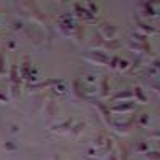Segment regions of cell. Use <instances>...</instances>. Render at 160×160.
Wrapping results in <instances>:
<instances>
[{
    "label": "cell",
    "mask_w": 160,
    "mask_h": 160,
    "mask_svg": "<svg viewBox=\"0 0 160 160\" xmlns=\"http://www.w3.org/2000/svg\"><path fill=\"white\" fill-rule=\"evenodd\" d=\"M72 125H74L72 118H66L64 122L53 125V127L50 128V131H51V133H59V135H62V133H68V135H69V131H71Z\"/></svg>",
    "instance_id": "8992f818"
},
{
    "label": "cell",
    "mask_w": 160,
    "mask_h": 160,
    "mask_svg": "<svg viewBox=\"0 0 160 160\" xmlns=\"http://www.w3.org/2000/svg\"><path fill=\"white\" fill-rule=\"evenodd\" d=\"M115 34H117V28L111 22H104L99 26V35L104 38V40H112L115 38Z\"/></svg>",
    "instance_id": "5b68a950"
},
{
    "label": "cell",
    "mask_w": 160,
    "mask_h": 160,
    "mask_svg": "<svg viewBox=\"0 0 160 160\" xmlns=\"http://www.w3.org/2000/svg\"><path fill=\"white\" fill-rule=\"evenodd\" d=\"M55 111H56L55 102H53V101H48V102L45 104V115H47V117H53V115H55Z\"/></svg>",
    "instance_id": "44dd1931"
},
{
    "label": "cell",
    "mask_w": 160,
    "mask_h": 160,
    "mask_svg": "<svg viewBox=\"0 0 160 160\" xmlns=\"http://www.w3.org/2000/svg\"><path fill=\"white\" fill-rule=\"evenodd\" d=\"M118 160H130V154H128V149L127 146H122L118 151Z\"/></svg>",
    "instance_id": "7402d4cb"
},
{
    "label": "cell",
    "mask_w": 160,
    "mask_h": 160,
    "mask_svg": "<svg viewBox=\"0 0 160 160\" xmlns=\"http://www.w3.org/2000/svg\"><path fill=\"white\" fill-rule=\"evenodd\" d=\"M130 68H131V64H130V61H128V59H122V58H118L117 71H122V72H125V71H128Z\"/></svg>",
    "instance_id": "ffe728a7"
},
{
    "label": "cell",
    "mask_w": 160,
    "mask_h": 160,
    "mask_svg": "<svg viewBox=\"0 0 160 160\" xmlns=\"http://www.w3.org/2000/svg\"><path fill=\"white\" fill-rule=\"evenodd\" d=\"M83 59H87L88 62L95 64V66H108L109 64V56L102 50H91L90 53H87L83 56Z\"/></svg>",
    "instance_id": "3957f363"
},
{
    "label": "cell",
    "mask_w": 160,
    "mask_h": 160,
    "mask_svg": "<svg viewBox=\"0 0 160 160\" xmlns=\"http://www.w3.org/2000/svg\"><path fill=\"white\" fill-rule=\"evenodd\" d=\"M136 29H138V34H142L146 37H148L149 34H157V29L155 28H152V26L146 24L142 21H138V19H136Z\"/></svg>",
    "instance_id": "30bf717a"
},
{
    "label": "cell",
    "mask_w": 160,
    "mask_h": 160,
    "mask_svg": "<svg viewBox=\"0 0 160 160\" xmlns=\"http://www.w3.org/2000/svg\"><path fill=\"white\" fill-rule=\"evenodd\" d=\"M148 149H149L148 141H141V142L138 144V148H136V151H138V152H148Z\"/></svg>",
    "instance_id": "603a6c76"
},
{
    "label": "cell",
    "mask_w": 160,
    "mask_h": 160,
    "mask_svg": "<svg viewBox=\"0 0 160 160\" xmlns=\"http://www.w3.org/2000/svg\"><path fill=\"white\" fill-rule=\"evenodd\" d=\"M5 74V56L3 53H0V77Z\"/></svg>",
    "instance_id": "cb8c5ba5"
},
{
    "label": "cell",
    "mask_w": 160,
    "mask_h": 160,
    "mask_svg": "<svg viewBox=\"0 0 160 160\" xmlns=\"http://www.w3.org/2000/svg\"><path fill=\"white\" fill-rule=\"evenodd\" d=\"M96 104V109L99 111V115H101V118L104 120V123H112V120H111V111H109V104H104V102H101V101H96L95 102Z\"/></svg>",
    "instance_id": "52a82bcc"
},
{
    "label": "cell",
    "mask_w": 160,
    "mask_h": 160,
    "mask_svg": "<svg viewBox=\"0 0 160 160\" xmlns=\"http://www.w3.org/2000/svg\"><path fill=\"white\" fill-rule=\"evenodd\" d=\"M106 139H108V136L104 135V133H99L98 136H95V139H93V149H96V151H99V149H102V146L106 144Z\"/></svg>",
    "instance_id": "9a60e30c"
},
{
    "label": "cell",
    "mask_w": 160,
    "mask_h": 160,
    "mask_svg": "<svg viewBox=\"0 0 160 160\" xmlns=\"http://www.w3.org/2000/svg\"><path fill=\"white\" fill-rule=\"evenodd\" d=\"M75 21H74V15L72 13H64L58 18V29L64 37H71L75 28Z\"/></svg>",
    "instance_id": "6da1fadb"
},
{
    "label": "cell",
    "mask_w": 160,
    "mask_h": 160,
    "mask_svg": "<svg viewBox=\"0 0 160 160\" xmlns=\"http://www.w3.org/2000/svg\"><path fill=\"white\" fill-rule=\"evenodd\" d=\"M19 83H21V78H19L18 66L13 64L10 68V72H8V85H10V91H11L13 99L18 98V95H19Z\"/></svg>",
    "instance_id": "7a4b0ae2"
},
{
    "label": "cell",
    "mask_w": 160,
    "mask_h": 160,
    "mask_svg": "<svg viewBox=\"0 0 160 160\" xmlns=\"http://www.w3.org/2000/svg\"><path fill=\"white\" fill-rule=\"evenodd\" d=\"M133 98H135L138 102H141V104L148 102V98L144 96V93H142V90H141L139 87H136V88H135V91H133Z\"/></svg>",
    "instance_id": "d6986e66"
},
{
    "label": "cell",
    "mask_w": 160,
    "mask_h": 160,
    "mask_svg": "<svg viewBox=\"0 0 160 160\" xmlns=\"http://www.w3.org/2000/svg\"><path fill=\"white\" fill-rule=\"evenodd\" d=\"M117 64H118V56L109 58V64H108V66H109L111 69H114V71H115V69H117Z\"/></svg>",
    "instance_id": "d4e9b609"
},
{
    "label": "cell",
    "mask_w": 160,
    "mask_h": 160,
    "mask_svg": "<svg viewBox=\"0 0 160 160\" xmlns=\"http://www.w3.org/2000/svg\"><path fill=\"white\" fill-rule=\"evenodd\" d=\"M72 93L78 98V99H88V95L83 91V88L80 87V80H74V83H72Z\"/></svg>",
    "instance_id": "8fae6325"
},
{
    "label": "cell",
    "mask_w": 160,
    "mask_h": 160,
    "mask_svg": "<svg viewBox=\"0 0 160 160\" xmlns=\"http://www.w3.org/2000/svg\"><path fill=\"white\" fill-rule=\"evenodd\" d=\"M3 149H7V151H16V144L11 142V141H7L3 144Z\"/></svg>",
    "instance_id": "4316f807"
},
{
    "label": "cell",
    "mask_w": 160,
    "mask_h": 160,
    "mask_svg": "<svg viewBox=\"0 0 160 160\" xmlns=\"http://www.w3.org/2000/svg\"><path fill=\"white\" fill-rule=\"evenodd\" d=\"M98 160H104V158H98Z\"/></svg>",
    "instance_id": "1f68e13d"
},
{
    "label": "cell",
    "mask_w": 160,
    "mask_h": 160,
    "mask_svg": "<svg viewBox=\"0 0 160 160\" xmlns=\"http://www.w3.org/2000/svg\"><path fill=\"white\" fill-rule=\"evenodd\" d=\"M130 50L133 51H136V53H144V55H148V53L151 51V47L148 42H144V43H139V42H135V43H130Z\"/></svg>",
    "instance_id": "7c38bea8"
},
{
    "label": "cell",
    "mask_w": 160,
    "mask_h": 160,
    "mask_svg": "<svg viewBox=\"0 0 160 160\" xmlns=\"http://www.w3.org/2000/svg\"><path fill=\"white\" fill-rule=\"evenodd\" d=\"M112 102H127V101H131L133 99V91L131 90H123V91H118L111 98Z\"/></svg>",
    "instance_id": "9c48e42d"
},
{
    "label": "cell",
    "mask_w": 160,
    "mask_h": 160,
    "mask_svg": "<svg viewBox=\"0 0 160 160\" xmlns=\"http://www.w3.org/2000/svg\"><path fill=\"white\" fill-rule=\"evenodd\" d=\"M135 108L136 106L133 102L127 101V102H115V104L109 106V111H111V114H128V112L135 111Z\"/></svg>",
    "instance_id": "277c9868"
},
{
    "label": "cell",
    "mask_w": 160,
    "mask_h": 160,
    "mask_svg": "<svg viewBox=\"0 0 160 160\" xmlns=\"http://www.w3.org/2000/svg\"><path fill=\"white\" fill-rule=\"evenodd\" d=\"M112 128L115 130V133H118V135H128V133L131 131V125H133V120H128V122H112L111 123Z\"/></svg>",
    "instance_id": "ba28073f"
},
{
    "label": "cell",
    "mask_w": 160,
    "mask_h": 160,
    "mask_svg": "<svg viewBox=\"0 0 160 160\" xmlns=\"http://www.w3.org/2000/svg\"><path fill=\"white\" fill-rule=\"evenodd\" d=\"M146 154H148V155H146V157H148V160H158V152H146Z\"/></svg>",
    "instance_id": "83f0119b"
},
{
    "label": "cell",
    "mask_w": 160,
    "mask_h": 160,
    "mask_svg": "<svg viewBox=\"0 0 160 160\" xmlns=\"http://www.w3.org/2000/svg\"><path fill=\"white\" fill-rule=\"evenodd\" d=\"M53 160H62V158H61V157H58V155H56V157H53Z\"/></svg>",
    "instance_id": "4dcf8cb0"
},
{
    "label": "cell",
    "mask_w": 160,
    "mask_h": 160,
    "mask_svg": "<svg viewBox=\"0 0 160 160\" xmlns=\"http://www.w3.org/2000/svg\"><path fill=\"white\" fill-rule=\"evenodd\" d=\"M149 123V115L148 114H141V117H139V125H148Z\"/></svg>",
    "instance_id": "484cf974"
},
{
    "label": "cell",
    "mask_w": 160,
    "mask_h": 160,
    "mask_svg": "<svg viewBox=\"0 0 160 160\" xmlns=\"http://www.w3.org/2000/svg\"><path fill=\"white\" fill-rule=\"evenodd\" d=\"M51 90H55V93H58V95H64L66 90H68L66 80H62V78H56V82H55V85H53Z\"/></svg>",
    "instance_id": "2e32d148"
},
{
    "label": "cell",
    "mask_w": 160,
    "mask_h": 160,
    "mask_svg": "<svg viewBox=\"0 0 160 160\" xmlns=\"http://www.w3.org/2000/svg\"><path fill=\"white\" fill-rule=\"evenodd\" d=\"M99 90H101V96L108 98L111 93V87H109V75H102L101 77V83H99Z\"/></svg>",
    "instance_id": "4fadbf2b"
},
{
    "label": "cell",
    "mask_w": 160,
    "mask_h": 160,
    "mask_svg": "<svg viewBox=\"0 0 160 160\" xmlns=\"http://www.w3.org/2000/svg\"><path fill=\"white\" fill-rule=\"evenodd\" d=\"M101 48L109 50V51H115V50H118V48H120V43H118V40H117V38H112V40H104V43H102V47H101Z\"/></svg>",
    "instance_id": "e0dca14e"
},
{
    "label": "cell",
    "mask_w": 160,
    "mask_h": 160,
    "mask_svg": "<svg viewBox=\"0 0 160 160\" xmlns=\"http://www.w3.org/2000/svg\"><path fill=\"white\" fill-rule=\"evenodd\" d=\"M83 128H85V123H83V122L75 123V125H72V128H71V131H69V135H71L72 138H78V135L83 131Z\"/></svg>",
    "instance_id": "ac0fdd59"
},
{
    "label": "cell",
    "mask_w": 160,
    "mask_h": 160,
    "mask_svg": "<svg viewBox=\"0 0 160 160\" xmlns=\"http://www.w3.org/2000/svg\"><path fill=\"white\" fill-rule=\"evenodd\" d=\"M155 7H157V3H142L141 15H142V16H155V15H157Z\"/></svg>",
    "instance_id": "5bb4252c"
},
{
    "label": "cell",
    "mask_w": 160,
    "mask_h": 160,
    "mask_svg": "<svg viewBox=\"0 0 160 160\" xmlns=\"http://www.w3.org/2000/svg\"><path fill=\"white\" fill-rule=\"evenodd\" d=\"M87 82L93 83V82H95V75H87Z\"/></svg>",
    "instance_id": "f546056e"
},
{
    "label": "cell",
    "mask_w": 160,
    "mask_h": 160,
    "mask_svg": "<svg viewBox=\"0 0 160 160\" xmlns=\"http://www.w3.org/2000/svg\"><path fill=\"white\" fill-rule=\"evenodd\" d=\"M7 101H8V98H7V96L3 95V93H0V102L3 104V102H7Z\"/></svg>",
    "instance_id": "f1b7e54d"
}]
</instances>
